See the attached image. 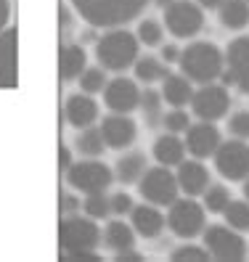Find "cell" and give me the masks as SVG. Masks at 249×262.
Returning a JSON list of instances; mask_svg holds the SVG:
<instances>
[{
	"label": "cell",
	"instance_id": "cell-1",
	"mask_svg": "<svg viewBox=\"0 0 249 262\" xmlns=\"http://www.w3.org/2000/svg\"><path fill=\"white\" fill-rule=\"evenodd\" d=\"M58 246L67 259H98L101 230L93 217L82 214H64L58 225Z\"/></svg>",
	"mask_w": 249,
	"mask_h": 262
},
{
	"label": "cell",
	"instance_id": "cell-2",
	"mask_svg": "<svg viewBox=\"0 0 249 262\" xmlns=\"http://www.w3.org/2000/svg\"><path fill=\"white\" fill-rule=\"evenodd\" d=\"M90 27H122L143 13L149 0H69Z\"/></svg>",
	"mask_w": 249,
	"mask_h": 262
},
{
	"label": "cell",
	"instance_id": "cell-3",
	"mask_svg": "<svg viewBox=\"0 0 249 262\" xmlns=\"http://www.w3.org/2000/svg\"><path fill=\"white\" fill-rule=\"evenodd\" d=\"M180 72L189 77L191 82H215L217 77L223 74L225 69V56L217 45L207 42V40H199V42H191L189 48L180 51V61H178Z\"/></svg>",
	"mask_w": 249,
	"mask_h": 262
},
{
	"label": "cell",
	"instance_id": "cell-4",
	"mask_svg": "<svg viewBox=\"0 0 249 262\" xmlns=\"http://www.w3.org/2000/svg\"><path fill=\"white\" fill-rule=\"evenodd\" d=\"M138 37L128 29L112 27L109 32H103L96 42V58L98 67H103L106 72H125L135 64L138 58Z\"/></svg>",
	"mask_w": 249,
	"mask_h": 262
},
{
	"label": "cell",
	"instance_id": "cell-5",
	"mask_svg": "<svg viewBox=\"0 0 249 262\" xmlns=\"http://www.w3.org/2000/svg\"><path fill=\"white\" fill-rule=\"evenodd\" d=\"M67 183L80 193H96L112 186L114 172L112 167L98 162V157H85L80 162H72V167L67 169Z\"/></svg>",
	"mask_w": 249,
	"mask_h": 262
},
{
	"label": "cell",
	"instance_id": "cell-6",
	"mask_svg": "<svg viewBox=\"0 0 249 262\" xmlns=\"http://www.w3.org/2000/svg\"><path fill=\"white\" fill-rule=\"evenodd\" d=\"M164 27L178 40H189L204 27V8L191 0H173L164 8Z\"/></svg>",
	"mask_w": 249,
	"mask_h": 262
},
{
	"label": "cell",
	"instance_id": "cell-7",
	"mask_svg": "<svg viewBox=\"0 0 249 262\" xmlns=\"http://www.w3.org/2000/svg\"><path fill=\"white\" fill-rule=\"evenodd\" d=\"M204 207H201L196 199H175L170 204V212H167V225L175 236L180 238H194L199 236L201 230L207 228V217H204Z\"/></svg>",
	"mask_w": 249,
	"mask_h": 262
},
{
	"label": "cell",
	"instance_id": "cell-8",
	"mask_svg": "<svg viewBox=\"0 0 249 262\" xmlns=\"http://www.w3.org/2000/svg\"><path fill=\"white\" fill-rule=\"evenodd\" d=\"M138 191H141L146 202L157 204V207H170L178 199L180 186H178V178L170 172V167L159 164L143 172V178L138 180Z\"/></svg>",
	"mask_w": 249,
	"mask_h": 262
},
{
	"label": "cell",
	"instance_id": "cell-9",
	"mask_svg": "<svg viewBox=\"0 0 249 262\" xmlns=\"http://www.w3.org/2000/svg\"><path fill=\"white\" fill-rule=\"evenodd\" d=\"M201 233H204V246L210 257L220 262H239L246 257V241L231 225H210Z\"/></svg>",
	"mask_w": 249,
	"mask_h": 262
},
{
	"label": "cell",
	"instance_id": "cell-10",
	"mask_svg": "<svg viewBox=\"0 0 249 262\" xmlns=\"http://www.w3.org/2000/svg\"><path fill=\"white\" fill-rule=\"evenodd\" d=\"M228 109H231V96H228L225 85L204 82L199 90H194V96H191V112L199 119L217 122V119L225 117Z\"/></svg>",
	"mask_w": 249,
	"mask_h": 262
},
{
	"label": "cell",
	"instance_id": "cell-11",
	"mask_svg": "<svg viewBox=\"0 0 249 262\" xmlns=\"http://www.w3.org/2000/svg\"><path fill=\"white\" fill-rule=\"evenodd\" d=\"M215 167L225 180H244L249 175V143L241 138L220 143L215 151Z\"/></svg>",
	"mask_w": 249,
	"mask_h": 262
},
{
	"label": "cell",
	"instance_id": "cell-12",
	"mask_svg": "<svg viewBox=\"0 0 249 262\" xmlns=\"http://www.w3.org/2000/svg\"><path fill=\"white\" fill-rule=\"evenodd\" d=\"M223 82L236 85L241 93L249 96V37H236L225 51V69Z\"/></svg>",
	"mask_w": 249,
	"mask_h": 262
},
{
	"label": "cell",
	"instance_id": "cell-13",
	"mask_svg": "<svg viewBox=\"0 0 249 262\" xmlns=\"http://www.w3.org/2000/svg\"><path fill=\"white\" fill-rule=\"evenodd\" d=\"M103 103L109 112H117V114H130L141 106V90L133 80L128 77H114L109 80L103 88Z\"/></svg>",
	"mask_w": 249,
	"mask_h": 262
},
{
	"label": "cell",
	"instance_id": "cell-14",
	"mask_svg": "<svg viewBox=\"0 0 249 262\" xmlns=\"http://www.w3.org/2000/svg\"><path fill=\"white\" fill-rule=\"evenodd\" d=\"M220 143H223V138H220V130L215 127V122L201 119L196 125H189V130H185V151L194 159L215 157V151L220 148Z\"/></svg>",
	"mask_w": 249,
	"mask_h": 262
},
{
	"label": "cell",
	"instance_id": "cell-15",
	"mask_svg": "<svg viewBox=\"0 0 249 262\" xmlns=\"http://www.w3.org/2000/svg\"><path fill=\"white\" fill-rule=\"evenodd\" d=\"M135 133H138V127H135V122H133L130 114L112 112V114H106L101 119V135H103V143L109 148H128V146H133Z\"/></svg>",
	"mask_w": 249,
	"mask_h": 262
},
{
	"label": "cell",
	"instance_id": "cell-16",
	"mask_svg": "<svg viewBox=\"0 0 249 262\" xmlns=\"http://www.w3.org/2000/svg\"><path fill=\"white\" fill-rule=\"evenodd\" d=\"M64 114L74 130H82L98 119V103L90 93H72L64 103Z\"/></svg>",
	"mask_w": 249,
	"mask_h": 262
},
{
	"label": "cell",
	"instance_id": "cell-17",
	"mask_svg": "<svg viewBox=\"0 0 249 262\" xmlns=\"http://www.w3.org/2000/svg\"><path fill=\"white\" fill-rule=\"evenodd\" d=\"M19 74H16V29L6 27L0 32V88H16Z\"/></svg>",
	"mask_w": 249,
	"mask_h": 262
},
{
	"label": "cell",
	"instance_id": "cell-18",
	"mask_svg": "<svg viewBox=\"0 0 249 262\" xmlns=\"http://www.w3.org/2000/svg\"><path fill=\"white\" fill-rule=\"evenodd\" d=\"M178 186L185 196H201L207 191L210 186V172H207V167L201 164V159H189V162H180L178 164Z\"/></svg>",
	"mask_w": 249,
	"mask_h": 262
},
{
	"label": "cell",
	"instance_id": "cell-19",
	"mask_svg": "<svg viewBox=\"0 0 249 262\" xmlns=\"http://www.w3.org/2000/svg\"><path fill=\"white\" fill-rule=\"evenodd\" d=\"M130 220H133L135 233L143 236V238H157V236H162V230H164V225H167V220H164V214L159 212V207L151 204V202L135 204L133 212H130Z\"/></svg>",
	"mask_w": 249,
	"mask_h": 262
},
{
	"label": "cell",
	"instance_id": "cell-20",
	"mask_svg": "<svg viewBox=\"0 0 249 262\" xmlns=\"http://www.w3.org/2000/svg\"><path fill=\"white\" fill-rule=\"evenodd\" d=\"M88 67V53L82 45H74V42H64L61 45V53H58V74L64 82H72L82 74V69Z\"/></svg>",
	"mask_w": 249,
	"mask_h": 262
},
{
	"label": "cell",
	"instance_id": "cell-21",
	"mask_svg": "<svg viewBox=\"0 0 249 262\" xmlns=\"http://www.w3.org/2000/svg\"><path fill=\"white\" fill-rule=\"evenodd\" d=\"M101 241L109 252H125V249H133L135 246V228L128 225L125 220H109L106 228H103V233H101Z\"/></svg>",
	"mask_w": 249,
	"mask_h": 262
},
{
	"label": "cell",
	"instance_id": "cell-22",
	"mask_svg": "<svg viewBox=\"0 0 249 262\" xmlns=\"http://www.w3.org/2000/svg\"><path fill=\"white\" fill-rule=\"evenodd\" d=\"M154 159L164 167H178L185 159V141H180L175 133L159 135L154 143Z\"/></svg>",
	"mask_w": 249,
	"mask_h": 262
},
{
	"label": "cell",
	"instance_id": "cell-23",
	"mask_svg": "<svg viewBox=\"0 0 249 262\" xmlns=\"http://www.w3.org/2000/svg\"><path fill=\"white\" fill-rule=\"evenodd\" d=\"M146 169H149V164H146L143 154L130 151V154H125V157H119V162L114 167V178L122 183V186H135V183L143 178Z\"/></svg>",
	"mask_w": 249,
	"mask_h": 262
},
{
	"label": "cell",
	"instance_id": "cell-24",
	"mask_svg": "<svg viewBox=\"0 0 249 262\" xmlns=\"http://www.w3.org/2000/svg\"><path fill=\"white\" fill-rule=\"evenodd\" d=\"M191 96H194V88L185 74H167L162 80V101H167L170 106L191 103Z\"/></svg>",
	"mask_w": 249,
	"mask_h": 262
},
{
	"label": "cell",
	"instance_id": "cell-25",
	"mask_svg": "<svg viewBox=\"0 0 249 262\" xmlns=\"http://www.w3.org/2000/svg\"><path fill=\"white\" fill-rule=\"evenodd\" d=\"M133 67H135V77H138L141 82H146V85L162 82L164 77L170 74L164 61H162V58H154V56H138Z\"/></svg>",
	"mask_w": 249,
	"mask_h": 262
},
{
	"label": "cell",
	"instance_id": "cell-26",
	"mask_svg": "<svg viewBox=\"0 0 249 262\" xmlns=\"http://www.w3.org/2000/svg\"><path fill=\"white\" fill-rule=\"evenodd\" d=\"M217 11H220V24L228 29H241L249 24V3L246 0H225Z\"/></svg>",
	"mask_w": 249,
	"mask_h": 262
},
{
	"label": "cell",
	"instance_id": "cell-27",
	"mask_svg": "<svg viewBox=\"0 0 249 262\" xmlns=\"http://www.w3.org/2000/svg\"><path fill=\"white\" fill-rule=\"evenodd\" d=\"M103 135H101V127H82L74 138V148L77 154H82V157H101L103 154Z\"/></svg>",
	"mask_w": 249,
	"mask_h": 262
},
{
	"label": "cell",
	"instance_id": "cell-28",
	"mask_svg": "<svg viewBox=\"0 0 249 262\" xmlns=\"http://www.w3.org/2000/svg\"><path fill=\"white\" fill-rule=\"evenodd\" d=\"M77 80H80V90H82V93H90V96L103 93V88H106V69L103 67H85Z\"/></svg>",
	"mask_w": 249,
	"mask_h": 262
},
{
	"label": "cell",
	"instance_id": "cell-29",
	"mask_svg": "<svg viewBox=\"0 0 249 262\" xmlns=\"http://www.w3.org/2000/svg\"><path fill=\"white\" fill-rule=\"evenodd\" d=\"M82 212L93 220H103L112 214V204H109V196L106 191H96V193H85V202H82Z\"/></svg>",
	"mask_w": 249,
	"mask_h": 262
},
{
	"label": "cell",
	"instance_id": "cell-30",
	"mask_svg": "<svg viewBox=\"0 0 249 262\" xmlns=\"http://www.w3.org/2000/svg\"><path fill=\"white\" fill-rule=\"evenodd\" d=\"M223 214H225V223L233 230H239V233L249 230V202H228Z\"/></svg>",
	"mask_w": 249,
	"mask_h": 262
},
{
	"label": "cell",
	"instance_id": "cell-31",
	"mask_svg": "<svg viewBox=\"0 0 249 262\" xmlns=\"http://www.w3.org/2000/svg\"><path fill=\"white\" fill-rule=\"evenodd\" d=\"M141 109H143V117L149 122V127H157L162 122V93H157V90H146V93H141Z\"/></svg>",
	"mask_w": 249,
	"mask_h": 262
},
{
	"label": "cell",
	"instance_id": "cell-32",
	"mask_svg": "<svg viewBox=\"0 0 249 262\" xmlns=\"http://www.w3.org/2000/svg\"><path fill=\"white\" fill-rule=\"evenodd\" d=\"M138 42H143L146 48H151V45H162V37H164V29L159 21L154 19H143L141 24H138Z\"/></svg>",
	"mask_w": 249,
	"mask_h": 262
},
{
	"label": "cell",
	"instance_id": "cell-33",
	"mask_svg": "<svg viewBox=\"0 0 249 262\" xmlns=\"http://www.w3.org/2000/svg\"><path fill=\"white\" fill-rule=\"evenodd\" d=\"M201 196H204V209L210 212H223L231 202V193L225 186H207V191Z\"/></svg>",
	"mask_w": 249,
	"mask_h": 262
},
{
	"label": "cell",
	"instance_id": "cell-34",
	"mask_svg": "<svg viewBox=\"0 0 249 262\" xmlns=\"http://www.w3.org/2000/svg\"><path fill=\"white\" fill-rule=\"evenodd\" d=\"M189 125H191V122H189V112H183L180 109V106H175V109L173 112H164L162 114V127L167 130V133H185V130H189Z\"/></svg>",
	"mask_w": 249,
	"mask_h": 262
},
{
	"label": "cell",
	"instance_id": "cell-35",
	"mask_svg": "<svg viewBox=\"0 0 249 262\" xmlns=\"http://www.w3.org/2000/svg\"><path fill=\"white\" fill-rule=\"evenodd\" d=\"M173 259L175 262H185V259H210V252H207V246H196V244H183L178 246V249L173 252Z\"/></svg>",
	"mask_w": 249,
	"mask_h": 262
},
{
	"label": "cell",
	"instance_id": "cell-36",
	"mask_svg": "<svg viewBox=\"0 0 249 262\" xmlns=\"http://www.w3.org/2000/svg\"><path fill=\"white\" fill-rule=\"evenodd\" d=\"M109 204H112V214H117V217H125V214H130L133 207H135L133 196H130V193H125V191L109 196Z\"/></svg>",
	"mask_w": 249,
	"mask_h": 262
},
{
	"label": "cell",
	"instance_id": "cell-37",
	"mask_svg": "<svg viewBox=\"0 0 249 262\" xmlns=\"http://www.w3.org/2000/svg\"><path fill=\"white\" fill-rule=\"evenodd\" d=\"M228 130L233 133V138L249 141V112H236L228 119Z\"/></svg>",
	"mask_w": 249,
	"mask_h": 262
},
{
	"label": "cell",
	"instance_id": "cell-38",
	"mask_svg": "<svg viewBox=\"0 0 249 262\" xmlns=\"http://www.w3.org/2000/svg\"><path fill=\"white\" fill-rule=\"evenodd\" d=\"M77 209H82V202L72 193H61V217L64 214H74Z\"/></svg>",
	"mask_w": 249,
	"mask_h": 262
},
{
	"label": "cell",
	"instance_id": "cell-39",
	"mask_svg": "<svg viewBox=\"0 0 249 262\" xmlns=\"http://www.w3.org/2000/svg\"><path fill=\"white\" fill-rule=\"evenodd\" d=\"M162 61L164 64H178L180 61V48L178 45H164L162 48Z\"/></svg>",
	"mask_w": 249,
	"mask_h": 262
},
{
	"label": "cell",
	"instance_id": "cell-40",
	"mask_svg": "<svg viewBox=\"0 0 249 262\" xmlns=\"http://www.w3.org/2000/svg\"><path fill=\"white\" fill-rule=\"evenodd\" d=\"M58 167H61V172H67V169L72 167V151L67 146L58 148Z\"/></svg>",
	"mask_w": 249,
	"mask_h": 262
},
{
	"label": "cell",
	"instance_id": "cell-41",
	"mask_svg": "<svg viewBox=\"0 0 249 262\" xmlns=\"http://www.w3.org/2000/svg\"><path fill=\"white\" fill-rule=\"evenodd\" d=\"M8 19H11V6H8V0H0V32L6 29Z\"/></svg>",
	"mask_w": 249,
	"mask_h": 262
},
{
	"label": "cell",
	"instance_id": "cell-42",
	"mask_svg": "<svg viewBox=\"0 0 249 262\" xmlns=\"http://www.w3.org/2000/svg\"><path fill=\"white\" fill-rule=\"evenodd\" d=\"M61 29H64V32H69V29H72V16H69V8L67 6L61 8Z\"/></svg>",
	"mask_w": 249,
	"mask_h": 262
},
{
	"label": "cell",
	"instance_id": "cell-43",
	"mask_svg": "<svg viewBox=\"0 0 249 262\" xmlns=\"http://www.w3.org/2000/svg\"><path fill=\"white\" fill-rule=\"evenodd\" d=\"M196 3H199L201 8H220L225 0H196Z\"/></svg>",
	"mask_w": 249,
	"mask_h": 262
},
{
	"label": "cell",
	"instance_id": "cell-44",
	"mask_svg": "<svg viewBox=\"0 0 249 262\" xmlns=\"http://www.w3.org/2000/svg\"><path fill=\"white\" fill-rule=\"evenodd\" d=\"M244 196H246V202H249V175L244 178Z\"/></svg>",
	"mask_w": 249,
	"mask_h": 262
},
{
	"label": "cell",
	"instance_id": "cell-45",
	"mask_svg": "<svg viewBox=\"0 0 249 262\" xmlns=\"http://www.w3.org/2000/svg\"><path fill=\"white\" fill-rule=\"evenodd\" d=\"M154 3H157V6H162V8H167L170 3H173V0H154Z\"/></svg>",
	"mask_w": 249,
	"mask_h": 262
},
{
	"label": "cell",
	"instance_id": "cell-46",
	"mask_svg": "<svg viewBox=\"0 0 249 262\" xmlns=\"http://www.w3.org/2000/svg\"><path fill=\"white\" fill-rule=\"evenodd\" d=\"M246 3H249V0H246Z\"/></svg>",
	"mask_w": 249,
	"mask_h": 262
}]
</instances>
